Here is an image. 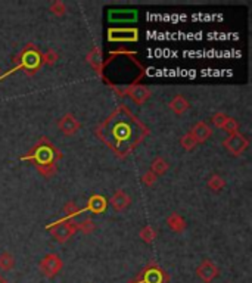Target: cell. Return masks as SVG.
Returning <instances> with one entry per match:
<instances>
[{
	"mask_svg": "<svg viewBox=\"0 0 252 283\" xmlns=\"http://www.w3.org/2000/svg\"><path fill=\"white\" fill-rule=\"evenodd\" d=\"M111 87L115 90L118 96H129L136 105H143L152 96L151 90L143 84H130L125 89H119L117 86H111Z\"/></svg>",
	"mask_w": 252,
	"mask_h": 283,
	"instance_id": "obj_5",
	"label": "cell"
},
{
	"mask_svg": "<svg viewBox=\"0 0 252 283\" xmlns=\"http://www.w3.org/2000/svg\"><path fill=\"white\" fill-rule=\"evenodd\" d=\"M227 119H229V115H227V114H224V112H217V114H214V115H213V118H211V123H213L216 127L221 129Z\"/></svg>",
	"mask_w": 252,
	"mask_h": 283,
	"instance_id": "obj_28",
	"label": "cell"
},
{
	"mask_svg": "<svg viewBox=\"0 0 252 283\" xmlns=\"http://www.w3.org/2000/svg\"><path fill=\"white\" fill-rule=\"evenodd\" d=\"M62 266H64V263L58 254H46L43 257V260H40V264H38L41 273L49 279L58 276L59 271L62 270Z\"/></svg>",
	"mask_w": 252,
	"mask_h": 283,
	"instance_id": "obj_7",
	"label": "cell"
},
{
	"mask_svg": "<svg viewBox=\"0 0 252 283\" xmlns=\"http://www.w3.org/2000/svg\"><path fill=\"white\" fill-rule=\"evenodd\" d=\"M103 56H102V49L101 48H95V49H92L89 53H87V56H86V61L92 65V67L95 68V71L102 75V64H103Z\"/></svg>",
	"mask_w": 252,
	"mask_h": 283,
	"instance_id": "obj_15",
	"label": "cell"
},
{
	"mask_svg": "<svg viewBox=\"0 0 252 283\" xmlns=\"http://www.w3.org/2000/svg\"><path fill=\"white\" fill-rule=\"evenodd\" d=\"M81 213H83V210L75 202H67L64 207V218H68V220H71L72 217L78 216Z\"/></svg>",
	"mask_w": 252,
	"mask_h": 283,
	"instance_id": "obj_20",
	"label": "cell"
},
{
	"mask_svg": "<svg viewBox=\"0 0 252 283\" xmlns=\"http://www.w3.org/2000/svg\"><path fill=\"white\" fill-rule=\"evenodd\" d=\"M168 280H170V276L155 263L148 264L137 277L139 283H167Z\"/></svg>",
	"mask_w": 252,
	"mask_h": 283,
	"instance_id": "obj_6",
	"label": "cell"
},
{
	"mask_svg": "<svg viewBox=\"0 0 252 283\" xmlns=\"http://www.w3.org/2000/svg\"><path fill=\"white\" fill-rule=\"evenodd\" d=\"M14 64L17 69H24L27 75H34L43 65L41 53L34 45H27L14 59Z\"/></svg>",
	"mask_w": 252,
	"mask_h": 283,
	"instance_id": "obj_3",
	"label": "cell"
},
{
	"mask_svg": "<svg viewBox=\"0 0 252 283\" xmlns=\"http://www.w3.org/2000/svg\"><path fill=\"white\" fill-rule=\"evenodd\" d=\"M219 274L220 268L211 260H203L201 264L196 267V276L202 282L211 283L216 277H219Z\"/></svg>",
	"mask_w": 252,
	"mask_h": 283,
	"instance_id": "obj_10",
	"label": "cell"
},
{
	"mask_svg": "<svg viewBox=\"0 0 252 283\" xmlns=\"http://www.w3.org/2000/svg\"><path fill=\"white\" fill-rule=\"evenodd\" d=\"M130 283H139V282H137V279H136V280H133V282H130Z\"/></svg>",
	"mask_w": 252,
	"mask_h": 283,
	"instance_id": "obj_31",
	"label": "cell"
},
{
	"mask_svg": "<svg viewBox=\"0 0 252 283\" xmlns=\"http://www.w3.org/2000/svg\"><path fill=\"white\" fill-rule=\"evenodd\" d=\"M0 72H2V69H0Z\"/></svg>",
	"mask_w": 252,
	"mask_h": 283,
	"instance_id": "obj_32",
	"label": "cell"
},
{
	"mask_svg": "<svg viewBox=\"0 0 252 283\" xmlns=\"http://www.w3.org/2000/svg\"><path fill=\"white\" fill-rule=\"evenodd\" d=\"M0 283H8V280H6L2 274H0Z\"/></svg>",
	"mask_w": 252,
	"mask_h": 283,
	"instance_id": "obj_30",
	"label": "cell"
},
{
	"mask_svg": "<svg viewBox=\"0 0 252 283\" xmlns=\"http://www.w3.org/2000/svg\"><path fill=\"white\" fill-rule=\"evenodd\" d=\"M106 205H108V200L105 199L102 195H92L89 200H87V205H86V210L93 213V214H102L105 210H106Z\"/></svg>",
	"mask_w": 252,
	"mask_h": 283,
	"instance_id": "obj_13",
	"label": "cell"
},
{
	"mask_svg": "<svg viewBox=\"0 0 252 283\" xmlns=\"http://www.w3.org/2000/svg\"><path fill=\"white\" fill-rule=\"evenodd\" d=\"M58 59H59V56H58V53H56L55 50L51 49L48 50V52H45V53H41V62L46 64V65H53V64H56Z\"/></svg>",
	"mask_w": 252,
	"mask_h": 283,
	"instance_id": "obj_25",
	"label": "cell"
},
{
	"mask_svg": "<svg viewBox=\"0 0 252 283\" xmlns=\"http://www.w3.org/2000/svg\"><path fill=\"white\" fill-rule=\"evenodd\" d=\"M168 164L167 161L164 159V158H161V156H158V158H155L153 161H152L151 164V171L158 177V176H162V174H165L168 170Z\"/></svg>",
	"mask_w": 252,
	"mask_h": 283,
	"instance_id": "obj_18",
	"label": "cell"
},
{
	"mask_svg": "<svg viewBox=\"0 0 252 283\" xmlns=\"http://www.w3.org/2000/svg\"><path fill=\"white\" fill-rule=\"evenodd\" d=\"M180 145L185 148L186 150H192V149H195L196 148V140L193 139V136L190 133H187V134H185L182 139H180Z\"/></svg>",
	"mask_w": 252,
	"mask_h": 283,
	"instance_id": "obj_26",
	"label": "cell"
},
{
	"mask_svg": "<svg viewBox=\"0 0 252 283\" xmlns=\"http://www.w3.org/2000/svg\"><path fill=\"white\" fill-rule=\"evenodd\" d=\"M51 12L53 15H56V17H62L65 12H67V6L64 5V2H61V0H55L53 3L51 5Z\"/></svg>",
	"mask_w": 252,
	"mask_h": 283,
	"instance_id": "obj_24",
	"label": "cell"
},
{
	"mask_svg": "<svg viewBox=\"0 0 252 283\" xmlns=\"http://www.w3.org/2000/svg\"><path fill=\"white\" fill-rule=\"evenodd\" d=\"M223 146L229 150L232 155L239 156L240 153H243L245 150L248 149V146H249V140H248L243 134H240L239 132H237V133L229 134V136L224 139Z\"/></svg>",
	"mask_w": 252,
	"mask_h": 283,
	"instance_id": "obj_8",
	"label": "cell"
},
{
	"mask_svg": "<svg viewBox=\"0 0 252 283\" xmlns=\"http://www.w3.org/2000/svg\"><path fill=\"white\" fill-rule=\"evenodd\" d=\"M177 115H180V114H185L186 111L189 109V102L182 96V95H177V96H174L173 100L170 102V105H168Z\"/></svg>",
	"mask_w": 252,
	"mask_h": 283,
	"instance_id": "obj_17",
	"label": "cell"
},
{
	"mask_svg": "<svg viewBox=\"0 0 252 283\" xmlns=\"http://www.w3.org/2000/svg\"><path fill=\"white\" fill-rule=\"evenodd\" d=\"M149 133V129L125 105H119L96 129V136L118 158L129 156Z\"/></svg>",
	"mask_w": 252,
	"mask_h": 283,
	"instance_id": "obj_1",
	"label": "cell"
},
{
	"mask_svg": "<svg viewBox=\"0 0 252 283\" xmlns=\"http://www.w3.org/2000/svg\"><path fill=\"white\" fill-rule=\"evenodd\" d=\"M108 40L114 43H127V42H137L139 40V30L137 28H109L108 30Z\"/></svg>",
	"mask_w": 252,
	"mask_h": 283,
	"instance_id": "obj_9",
	"label": "cell"
},
{
	"mask_svg": "<svg viewBox=\"0 0 252 283\" xmlns=\"http://www.w3.org/2000/svg\"><path fill=\"white\" fill-rule=\"evenodd\" d=\"M206 184H208V187H209L211 190L219 192V190H221V189L226 186V180H224L221 176H219V174H214V176H211V177L208 179Z\"/></svg>",
	"mask_w": 252,
	"mask_h": 283,
	"instance_id": "obj_21",
	"label": "cell"
},
{
	"mask_svg": "<svg viewBox=\"0 0 252 283\" xmlns=\"http://www.w3.org/2000/svg\"><path fill=\"white\" fill-rule=\"evenodd\" d=\"M167 226L173 232L180 233V232H183L186 229V221L185 218L180 216V214L173 213V214L167 218Z\"/></svg>",
	"mask_w": 252,
	"mask_h": 283,
	"instance_id": "obj_16",
	"label": "cell"
},
{
	"mask_svg": "<svg viewBox=\"0 0 252 283\" xmlns=\"http://www.w3.org/2000/svg\"><path fill=\"white\" fill-rule=\"evenodd\" d=\"M48 229L51 230L52 236H53L59 244H64V242L69 240V237H71L72 234L75 233V232H78V230H77V221H74L72 218H71V220H68V218H61V220L55 221Z\"/></svg>",
	"mask_w": 252,
	"mask_h": 283,
	"instance_id": "obj_4",
	"label": "cell"
},
{
	"mask_svg": "<svg viewBox=\"0 0 252 283\" xmlns=\"http://www.w3.org/2000/svg\"><path fill=\"white\" fill-rule=\"evenodd\" d=\"M130 202H132V198H130L124 190H121V189H118L117 192L114 193V196L111 198V205L114 207L115 211H122V210H125V208L130 205Z\"/></svg>",
	"mask_w": 252,
	"mask_h": 283,
	"instance_id": "obj_14",
	"label": "cell"
},
{
	"mask_svg": "<svg viewBox=\"0 0 252 283\" xmlns=\"http://www.w3.org/2000/svg\"><path fill=\"white\" fill-rule=\"evenodd\" d=\"M156 176L152 173V171H148V173H145L143 174V177H142V182L146 184V186H153V183L156 182Z\"/></svg>",
	"mask_w": 252,
	"mask_h": 283,
	"instance_id": "obj_29",
	"label": "cell"
},
{
	"mask_svg": "<svg viewBox=\"0 0 252 283\" xmlns=\"http://www.w3.org/2000/svg\"><path fill=\"white\" fill-rule=\"evenodd\" d=\"M95 229H96V224H95L93 220H90V218H86L81 223H77V230L84 234L93 233Z\"/></svg>",
	"mask_w": 252,
	"mask_h": 283,
	"instance_id": "obj_23",
	"label": "cell"
},
{
	"mask_svg": "<svg viewBox=\"0 0 252 283\" xmlns=\"http://www.w3.org/2000/svg\"><path fill=\"white\" fill-rule=\"evenodd\" d=\"M190 134L193 136V139L196 140V143H203V142H206V140L211 137L213 130H211V127H209L206 123L199 121V123L195 124V127L190 130Z\"/></svg>",
	"mask_w": 252,
	"mask_h": 283,
	"instance_id": "obj_12",
	"label": "cell"
},
{
	"mask_svg": "<svg viewBox=\"0 0 252 283\" xmlns=\"http://www.w3.org/2000/svg\"><path fill=\"white\" fill-rule=\"evenodd\" d=\"M62 158L59 149L52 143L51 140L48 137H41L33 149L28 150L25 155L21 156L22 161H31L37 171L49 179V177H53L58 171V161Z\"/></svg>",
	"mask_w": 252,
	"mask_h": 283,
	"instance_id": "obj_2",
	"label": "cell"
},
{
	"mask_svg": "<svg viewBox=\"0 0 252 283\" xmlns=\"http://www.w3.org/2000/svg\"><path fill=\"white\" fill-rule=\"evenodd\" d=\"M58 127L65 136H71V134H74L75 132L80 130L81 124L72 114H65L64 117L58 121Z\"/></svg>",
	"mask_w": 252,
	"mask_h": 283,
	"instance_id": "obj_11",
	"label": "cell"
},
{
	"mask_svg": "<svg viewBox=\"0 0 252 283\" xmlns=\"http://www.w3.org/2000/svg\"><path fill=\"white\" fill-rule=\"evenodd\" d=\"M226 133L229 134H233V133H237V130H239V124H237V121H236L235 118L229 117V119L224 123V126L221 127Z\"/></svg>",
	"mask_w": 252,
	"mask_h": 283,
	"instance_id": "obj_27",
	"label": "cell"
},
{
	"mask_svg": "<svg viewBox=\"0 0 252 283\" xmlns=\"http://www.w3.org/2000/svg\"><path fill=\"white\" fill-rule=\"evenodd\" d=\"M156 230L152 227V226H145L142 230H140V239L146 244H152L155 239H156Z\"/></svg>",
	"mask_w": 252,
	"mask_h": 283,
	"instance_id": "obj_22",
	"label": "cell"
},
{
	"mask_svg": "<svg viewBox=\"0 0 252 283\" xmlns=\"http://www.w3.org/2000/svg\"><path fill=\"white\" fill-rule=\"evenodd\" d=\"M15 266V258H14V255L12 254H9V252H2L0 254V270H3V271H11L12 268Z\"/></svg>",
	"mask_w": 252,
	"mask_h": 283,
	"instance_id": "obj_19",
	"label": "cell"
}]
</instances>
